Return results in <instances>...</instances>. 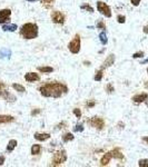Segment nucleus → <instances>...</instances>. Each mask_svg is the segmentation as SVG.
Wrapping results in <instances>:
<instances>
[{
	"mask_svg": "<svg viewBox=\"0 0 148 167\" xmlns=\"http://www.w3.org/2000/svg\"><path fill=\"white\" fill-rule=\"evenodd\" d=\"M40 94L43 97H53V98H59L64 94L68 91L67 86L60 83H50L46 84L40 87Z\"/></svg>",
	"mask_w": 148,
	"mask_h": 167,
	"instance_id": "f257e3e1",
	"label": "nucleus"
},
{
	"mask_svg": "<svg viewBox=\"0 0 148 167\" xmlns=\"http://www.w3.org/2000/svg\"><path fill=\"white\" fill-rule=\"evenodd\" d=\"M20 34L24 38L34 39L38 36V26L36 24H26L21 27Z\"/></svg>",
	"mask_w": 148,
	"mask_h": 167,
	"instance_id": "f03ea898",
	"label": "nucleus"
},
{
	"mask_svg": "<svg viewBox=\"0 0 148 167\" xmlns=\"http://www.w3.org/2000/svg\"><path fill=\"white\" fill-rule=\"evenodd\" d=\"M68 49L72 53H78L80 50V37L79 35H76L75 38L68 44Z\"/></svg>",
	"mask_w": 148,
	"mask_h": 167,
	"instance_id": "7ed1b4c3",
	"label": "nucleus"
},
{
	"mask_svg": "<svg viewBox=\"0 0 148 167\" xmlns=\"http://www.w3.org/2000/svg\"><path fill=\"white\" fill-rule=\"evenodd\" d=\"M66 160H67V154L65 150H58L55 153L54 159H53L54 165H60V164L65 163Z\"/></svg>",
	"mask_w": 148,
	"mask_h": 167,
	"instance_id": "20e7f679",
	"label": "nucleus"
},
{
	"mask_svg": "<svg viewBox=\"0 0 148 167\" xmlns=\"http://www.w3.org/2000/svg\"><path fill=\"white\" fill-rule=\"evenodd\" d=\"M97 9H98V11L101 13V15L106 16L107 18H110V17H111L110 8H109V6H107L105 2H103V1H97Z\"/></svg>",
	"mask_w": 148,
	"mask_h": 167,
	"instance_id": "39448f33",
	"label": "nucleus"
},
{
	"mask_svg": "<svg viewBox=\"0 0 148 167\" xmlns=\"http://www.w3.org/2000/svg\"><path fill=\"white\" fill-rule=\"evenodd\" d=\"M88 124L91 127H95V128L99 129V130H101V129L105 127V121L100 117H93L91 119L88 120Z\"/></svg>",
	"mask_w": 148,
	"mask_h": 167,
	"instance_id": "423d86ee",
	"label": "nucleus"
},
{
	"mask_svg": "<svg viewBox=\"0 0 148 167\" xmlns=\"http://www.w3.org/2000/svg\"><path fill=\"white\" fill-rule=\"evenodd\" d=\"M51 20L55 24H64L65 22V16L59 11H54L51 13Z\"/></svg>",
	"mask_w": 148,
	"mask_h": 167,
	"instance_id": "0eeeda50",
	"label": "nucleus"
},
{
	"mask_svg": "<svg viewBox=\"0 0 148 167\" xmlns=\"http://www.w3.org/2000/svg\"><path fill=\"white\" fill-rule=\"evenodd\" d=\"M10 15H11V11L9 9H2V10H0V24H3L5 21L9 20Z\"/></svg>",
	"mask_w": 148,
	"mask_h": 167,
	"instance_id": "6e6552de",
	"label": "nucleus"
},
{
	"mask_svg": "<svg viewBox=\"0 0 148 167\" xmlns=\"http://www.w3.org/2000/svg\"><path fill=\"white\" fill-rule=\"evenodd\" d=\"M148 98V95L146 92H143V94H138L133 97V102L136 104H140V103H144L146 99Z\"/></svg>",
	"mask_w": 148,
	"mask_h": 167,
	"instance_id": "1a4fd4ad",
	"label": "nucleus"
},
{
	"mask_svg": "<svg viewBox=\"0 0 148 167\" xmlns=\"http://www.w3.org/2000/svg\"><path fill=\"white\" fill-rule=\"evenodd\" d=\"M111 158H112L111 152H109V153H107V154H105L104 156H103L101 160H100V165H101V166H106V165H108Z\"/></svg>",
	"mask_w": 148,
	"mask_h": 167,
	"instance_id": "9d476101",
	"label": "nucleus"
},
{
	"mask_svg": "<svg viewBox=\"0 0 148 167\" xmlns=\"http://www.w3.org/2000/svg\"><path fill=\"white\" fill-rule=\"evenodd\" d=\"M25 79H26L27 81H37V80L40 79V77H39L38 74H35V73H28V74L25 75Z\"/></svg>",
	"mask_w": 148,
	"mask_h": 167,
	"instance_id": "9b49d317",
	"label": "nucleus"
},
{
	"mask_svg": "<svg viewBox=\"0 0 148 167\" xmlns=\"http://www.w3.org/2000/svg\"><path fill=\"white\" fill-rule=\"evenodd\" d=\"M114 61H115V56H114V55H109L107 59L104 61V65H103L101 69H104V68H107V67H110L111 65H114Z\"/></svg>",
	"mask_w": 148,
	"mask_h": 167,
	"instance_id": "f8f14e48",
	"label": "nucleus"
},
{
	"mask_svg": "<svg viewBox=\"0 0 148 167\" xmlns=\"http://www.w3.org/2000/svg\"><path fill=\"white\" fill-rule=\"evenodd\" d=\"M35 138H36L37 141H47V139L50 138V134H47V133H43V134L36 133V134H35Z\"/></svg>",
	"mask_w": 148,
	"mask_h": 167,
	"instance_id": "ddd939ff",
	"label": "nucleus"
},
{
	"mask_svg": "<svg viewBox=\"0 0 148 167\" xmlns=\"http://www.w3.org/2000/svg\"><path fill=\"white\" fill-rule=\"evenodd\" d=\"M14 117L9 115H0V124H6V123H10L14 121Z\"/></svg>",
	"mask_w": 148,
	"mask_h": 167,
	"instance_id": "4468645a",
	"label": "nucleus"
},
{
	"mask_svg": "<svg viewBox=\"0 0 148 167\" xmlns=\"http://www.w3.org/2000/svg\"><path fill=\"white\" fill-rule=\"evenodd\" d=\"M1 94V96L5 98V99H7L8 102H14L16 100V97L12 96L11 94H9L8 91H5V92H0Z\"/></svg>",
	"mask_w": 148,
	"mask_h": 167,
	"instance_id": "2eb2a0df",
	"label": "nucleus"
},
{
	"mask_svg": "<svg viewBox=\"0 0 148 167\" xmlns=\"http://www.w3.org/2000/svg\"><path fill=\"white\" fill-rule=\"evenodd\" d=\"M18 145V143L16 139H11V141H9L8 143V146H7V150L8 152H12L14 148H16V146Z\"/></svg>",
	"mask_w": 148,
	"mask_h": 167,
	"instance_id": "dca6fc26",
	"label": "nucleus"
},
{
	"mask_svg": "<svg viewBox=\"0 0 148 167\" xmlns=\"http://www.w3.org/2000/svg\"><path fill=\"white\" fill-rule=\"evenodd\" d=\"M31 154L32 155H38L39 153L41 152V146L40 145H37V144H35V145H32V147H31Z\"/></svg>",
	"mask_w": 148,
	"mask_h": 167,
	"instance_id": "f3484780",
	"label": "nucleus"
},
{
	"mask_svg": "<svg viewBox=\"0 0 148 167\" xmlns=\"http://www.w3.org/2000/svg\"><path fill=\"white\" fill-rule=\"evenodd\" d=\"M2 30L3 31H14V30H17V25H3L2 26Z\"/></svg>",
	"mask_w": 148,
	"mask_h": 167,
	"instance_id": "a211bd4d",
	"label": "nucleus"
},
{
	"mask_svg": "<svg viewBox=\"0 0 148 167\" xmlns=\"http://www.w3.org/2000/svg\"><path fill=\"white\" fill-rule=\"evenodd\" d=\"M111 155H112L114 158H117V159H122V158H124V155L121 154L118 149H114V150H111Z\"/></svg>",
	"mask_w": 148,
	"mask_h": 167,
	"instance_id": "6ab92c4d",
	"label": "nucleus"
},
{
	"mask_svg": "<svg viewBox=\"0 0 148 167\" xmlns=\"http://www.w3.org/2000/svg\"><path fill=\"white\" fill-rule=\"evenodd\" d=\"M38 70L40 73H53L54 68L53 67H48V66H43V67H38Z\"/></svg>",
	"mask_w": 148,
	"mask_h": 167,
	"instance_id": "aec40b11",
	"label": "nucleus"
},
{
	"mask_svg": "<svg viewBox=\"0 0 148 167\" xmlns=\"http://www.w3.org/2000/svg\"><path fill=\"white\" fill-rule=\"evenodd\" d=\"M99 39H100V42L103 44V45H106L108 42V39H107V35H106V32H100L99 34Z\"/></svg>",
	"mask_w": 148,
	"mask_h": 167,
	"instance_id": "412c9836",
	"label": "nucleus"
},
{
	"mask_svg": "<svg viewBox=\"0 0 148 167\" xmlns=\"http://www.w3.org/2000/svg\"><path fill=\"white\" fill-rule=\"evenodd\" d=\"M75 138V136L71 134V133H67V134H65L64 136H62V141H65V143H68V141H72Z\"/></svg>",
	"mask_w": 148,
	"mask_h": 167,
	"instance_id": "4be33fe9",
	"label": "nucleus"
},
{
	"mask_svg": "<svg viewBox=\"0 0 148 167\" xmlns=\"http://www.w3.org/2000/svg\"><path fill=\"white\" fill-rule=\"evenodd\" d=\"M12 87H14V90H17V91H19V92H25V91H26L25 87L21 86V85H19V84H14Z\"/></svg>",
	"mask_w": 148,
	"mask_h": 167,
	"instance_id": "5701e85b",
	"label": "nucleus"
},
{
	"mask_svg": "<svg viewBox=\"0 0 148 167\" xmlns=\"http://www.w3.org/2000/svg\"><path fill=\"white\" fill-rule=\"evenodd\" d=\"M101 79H103V71L101 70H98L96 73V75H95V80L96 81H100Z\"/></svg>",
	"mask_w": 148,
	"mask_h": 167,
	"instance_id": "b1692460",
	"label": "nucleus"
},
{
	"mask_svg": "<svg viewBox=\"0 0 148 167\" xmlns=\"http://www.w3.org/2000/svg\"><path fill=\"white\" fill-rule=\"evenodd\" d=\"M82 10H87V11H89V13H94V9L89 6V5H87V3H85V5H82L80 7Z\"/></svg>",
	"mask_w": 148,
	"mask_h": 167,
	"instance_id": "393cba45",
	"label": "nucleus"
},
{
	"mask_svg": "<svg viewBox=\"0 0 148 167\" xmlns=\"http://www.w3.org/2000/svg\"><path fill=\"white\" fill-rule=\"evenodd\" d=\"M138 165L140 167H148V160L147 159H140L138 162Z\"/></svg>",
	"mask_w": 148,
	"mask_h": 167,
	"instance_id": "a878e982",
	"label": "nucleus"
},
{
	"mask_svg": "<svg viewBox=\"0 0 148 167\" xmlns=\"http://www.w3.org/2000/svg\"><path fill=\"white\" fill-rule=\"evenodd\" d=\"M106 91H107L108 94H112L114 91H115V89H114V87H112V85L111 84H108L107 87H106Z\"/></svg>",
	"mask_w": 148,
	"mask_h": 167,
	"instance_id": "bb28decb",
	"label": "nucleus"
},
{
	"mask_svg": "<svg viewBox=\"0 0 148 167\" xmlns=\"http://www.w3.org/2000/svg\"><path fill=\"white\" fill-rule=\"evenodd\" d=\"M96 26H97L98 29H106V26H105V24L103 22V20H99V21L97 22V25H96Z\"/></svg>",
	"mask_w": 148,
	"mask_h": 167,
	"instance_id": "cd10ccee",
	"label": "nucleus"
},
{
	"mask_svg": "<svg viewBox=\"0 0 148 167\" xmlns=\"http://www.w3.org/2000/svg\"><path fill=\"white\" fill-rule=\"evenodd\" d=\"M117 20H118V22H119V24H124V22H125V20H126V18H125V16H121V15H119V16L117 17Z\"/></svg>",
	"mask_w": 148,
	"mask_h": 167,
	"instance_id": "c85d7f7f",
	"label": "nucleus"
},
{
	"mask_svg": "<svg viewBox=\"0 0 148 167\" xmlns=\"http://www.w3.org/2000/svg\"><path fill=\"white\" fill-rule=\"evenodd\" d=\"M74 114L76 115V117H78V118H80L81 117V112L78 108H75V109H74Z\"/></svg>",
	"mask_w": 148,
	"mask_h": 167,
	"instance_id": "c756f323",
	"label": "nucleus"
},
{
	"mask_svg": "<svg viewBox=\"0 0 148 167\" xmlns=\"http://www.w3.org/2000/svg\"><path fill=\"white\" fill-rule=\"evenodd\" d=\"M133 57H134V58H141V57H144V52H143V51L136 52V53H134V55H133Z\"/></svg>",
	"mask_w": 148,
	"mask_h": 167,
	"instance_id": "7c9ffc66",
	"label": "nucleus"
},
{
	"mask_svg": "<svg viewBox=\"0 0 148 167\" xmlns=\"http://www.w3.org/2000/svg\"><path fill=\"white\" fill-rule=\"evenodd\" d=\"M75 131H82L84 130V126L82 125H76V127H75Z\"/></svg>",
	"mask_w": 148,
	"mask_h": 167,
	"instance_id": "2f4dec72",
	"label": "nucleus"
},
{
	"mask_svg": "<svg viewBox=\"0 0 148 167\" xmlns=\"http://www.w3.org/2000/svg\"><path fill=\"white\" fill-rule=\"evenodd\" d=\"M130 1H132V3H133L134 6H138L139 2H140V0H130Z\"/></svg>",
	"mask_w": 148,
	"mask_h": 167,
	"instance_id": "473e14b6",
	"label": "nucleus"
},
{
	"mask_svg": "<svg viewBox=\"0 0 148 167\" xmlns=\"http://www.w3.org/2000/svg\"><path fill=\"white\" fill-rule=\"evenodd\" d=\"M66 127V123H61V124H59L58 125V128L61 129V128H65Z\"/></svg>",
	"mask_w": 148,
	"mask_h": 167,
	"instance_id": "72a5a7b5",
	"label": "nucleus"
},
{
	"mask_svg": "<svg viewBox=\"0 0 148 167\" xmlns=\"http://www.w3.org/2000/svg\"><path fill=\"white\" fill-rule=\"evenodd\" d=\"M40 113V109H37V110H32L31 112V115L34 116V115H37V114H39Z\"/></svg>",
	"mask_w": 148,
	"mask_h": 167,
	"instance_id": "f704fd0d",
	"label": "nucleus"
},
{
	"mask_svg": "<svg viewBox=\"0 0 148 167\" xmlns=\"http://www.w3.org/2000/svg\"><path fill=\"white\" fill-rule=\"evenodd\" d=\"M3 163H5V157H3V156H0V166H1Z\"/></svg>",
	"mask_w": 148,
	"mask_h": 167,
	"instance_id": "c9c22d12",
	"label": "nucleus"
},
{
	"mask_svg": "<svg viewBox=\"0 0 148 167\" xmlns=\"http://www.w3.org/2000/svg\"><path fill=\"white\" fill-rule=\"evenodd\" d=\"M87 106H88V107H94V106H95V102H90V103H87Z\"/></svg>",
	"mask_w": 148,
	"mask_h": 167,
	"instance_id": "e433bc0d",
	"label": "nucleus"
},
{
	"mask_svg": "<svg viewBox=\"0 0 148 167\" xmlns=\"http://www.w3.org/2000/svg\"><path fill=\"white\" fill-rule=\"evenodd\" d=\"M43 2H46V3H48V5H50V3H53L54 2V0H42Z\"/></svg>",
	"mask_w": 148,
	"mask_h": 167,
	"instance_id": "4c0bfd02",
	"label": "nucleus"
},
{
	"mask_svg": "<svg viewBox=\"0 0 148 167\" xmlns=\"http://www.w3.org/2000/svg\"><path fill=\"white\" fill-rule=\"evenodd\" d=\"M144 32H145V34H148V25L144 27Z\"/></svg>",
	"mask_w": 148,
	"mask_h": 167,
	"instance_id": "58836bf2",
	"label": "nucleus"
},
{
	"mask_svg": "<svg viewBox=\"0 0 148 167\" xmlns=\"http://www.w3.org/2000/svg\"><path fill=\"white\" fill-rule=\"evenodd\" d=\"M3 87H5V85H3L2 83H0V92H1V89H2Z\"/></svg>",
	"mask_w": 148,
	"mask_h": 167,
	"instance_id": "ea45409f",
	"label": "nucleus"
},
{
	"mask_svg": "<svg viewBox=\"0 0 148 167\" xmlns=\"http://www.w3.org/2000/svg\"><path fill=\"white\" fill-rule=\"evenodd\" d=\"M143 139H144V141H146V143H148V137H144V138H143Z\"/></svg>",
	"mask_w": 148,
	"mask_h": 167,
	"instance_id": "a19ab883",
	"label": "nucleus"
},
{
	"mask_svg": "<svg viewBox=\"0 0 148 167\" xmlns=\"http://www.w3.org/2000/svg\"><path fill=\"white\" fill-rule=\"evenodd\" d=\"M85 65H86V66H90V63H89V61H88V63H87V61H85Z\"/></svg>",
	"mask_w": 148,
	"mask_h": 167,
	"instance_id": "79ce46f5",
	"label": "nucleus"
},
{
	"mask_svg": "<svg viewBox=\"0 0 148 167\" xmlns=\"http://www.w3.org/2000/svg\"><path fill=\"white\" fill-rule=\"evenodd\" d=\"M145 87H146V88H148V81L146 83V84H145Z\"/></svg>",
	"mask_w": 148,
	"mask_h": 167,
	"instance_id": "37998d69",
	"label": "nucleus"
},
{
	"mask_svg": "<svg viewBox=\"0 0 148 167\" xmlns=\"http://www.w3.org/2000/svg\"><path fill=\"white\" fill-rule=\"evenodd\" d=\"M145 103H146V105H147V106H148V98H147V99H146V100H145Z\"/></svg>",
	"mask_w": 148,
	"mask_h": 167,
	"instance_id": "c03bdc74",
	"label": "nucleus"
},
{
	"mask_svg": "<svg viewBox=\"0 0 148 167\" xmlns=\"http://www.w3.org/2000/svg\"><path fill=\"white\" fill-rule=\"evenodd\" d=\"M27 1H34L35 2V1H39V0H27Z\"/></svg>",
	"mask_w": 148,
	"mask_h": 167,
	"instance_id": "a18cd8bd",
	"label": "nucleus"
},
{
	"mask_svg": "<svg viewBox=\"0 0 148 167\" xmlns=\"http://www.w3.org/2000/svg\"><path fill=\"white\" fill-rule=\"evenodd\" d=\"M147 73H148V68H147Z\"/></svg>",
	"mask_w": 148,
	"mask_h": 167,
	"instance_id": "49530a36",
	"label": "nucleus"
}]
</instances>
